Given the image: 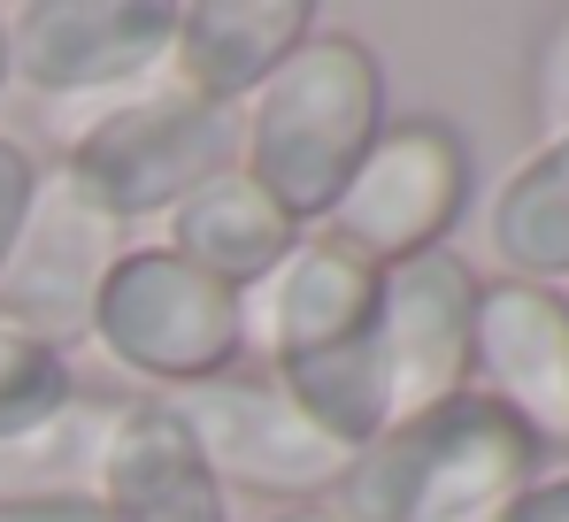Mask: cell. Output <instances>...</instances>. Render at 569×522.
Segmentation results:
<instances>
[{"label":"cell","mask_w":569,"mask_h":522,"mask_svg":"<svg viewBox=\"0 0 569 522\" xmlns=\"http://www.w3.org/2000/svg\"><path fill=\"white\" fill-rule=\"evenodd\" d=\"M154 400L178 408V423L192 431L208 476H216V492L223 500H262L270 515L278 508H331V492L355 461L347 445H331L316 431L284 400L278 377L254 369V361H239L208 384H186V392H154Z\"/></svg>","instance_id":"8992f818"},{"label":"cell","mask_w":569,"mask_h":522,"mask_svg":"<svg viewBox=\"0 0 569 522\" xmlns=\"http://www.w3.org/2000/svg\"><path fill=\"white\" fill-rule=\"evenodd\" d=\"M562 300H569V292H562Z\"/></svg>","instance_id":"cb8c5ba5"},{"label":"cell","mask_w":569,"mask_h":522,"mask_svg":"<svg viewBox=\"0 0 569 522\" xmlns=\"http://www.w3.org/2000/svg\"><path fill=\"white\" fill-rule=\"evenodd\" d=\"M470 392H485L539 453H569V300L500 277L477 292Z\"/></svg>","instance_id":"30bf717a"},{"label":"cell","mask_w":569,"mask_h":522,"mask_svg":"<svg viewBox=\"0 0 569 522\" xmlns=\"http://www.w3.org/2000/svg\"><path fill=\"white\" fill-rule=\"evenodd\" d=\"M116 423V400H70L54 423H39L31 438L0 445V500H39V492H93L100 438Z\"/></svg>","instance_id":"2e32d148"},{"label":"cell","mask_w":569,"mask_h":522,"mask_svg":"<svg viewBox=\"0 0 569 522\" xmlns=\"http://www.w3.org/2000/svg\"><path fill=\"white\" fill-rule=\"evenodd\" d=\"M477 277L455 247L416 261H392L378 284V347H385V400L392 423L470 392V347H477ZM385 423V431H392Z\"/></svg>","instance_id":"9c48e42d"},{"label":"cell","mask_w":569,"mask_h":522,"mask_svg":"<svg viewBox=\"0 0 569 522\" xmlns=\"http://www.w3.org/2000/svg\"><path fill=\"white\" fill-rule=\"evenodd\" d=\"M492 254L523 284H569V139L531 147V162L492 192Z\"/></svg>","instance_id":"9a60e30c"},{"label":"cell","mask_w":569,"mask_h":522,"mask_svg":"<svg viewBox=\"0 0 569 522\" xmlns=\"http://www.w3.org/2000/svg\"><path fill=\"white\" fill-rule=\"evenodd\" d=\"M170 0H23L8 16V78L47 100L131 92L170 62Z\"/></svg>","instance_id":"ba28073f"},{"label":"cell","mask_w":569,"mask_h":522,"mask_svg":"<svg viewBox=\"0 0 569 522\" xmlns=\"http://www.w3.org/2000/svg\"><path fill=\"white\" fill-rule=\"evenodd\" d=\"M93 500L108 522H231V500L216 492L192 431L170 400H116V423L100 438Z\"/></svg>","instance_id":"8fae6325"},{"label":"cell","mask_w":569,"mask_h":522,"mask_svg":"<svg viewBox=\"0 0 569 522\" xmlns=\"http://www.w3.org/2000/svg\"><path fill=\"white\" fill-rule=\"evenodd\" d=\"M308 39H316V8L308 0H192V8H178L162 70H170L178 92L247 108Z\"/></svg>","instance_id":"4fadbf2b"},{"label":"cell","mask_w":569,"mask_h":522,"mask_svg":"<svg viewBox=\"0 0 569 522\" xmlns=\"http://www.w3.org/2000/svg\"><path fill=\"white\" fill-rule=\"evenodd\" d=\"M523 92H531V131H539V147L569 139V8L539 23V39H531V70H523Z\"/></svg>","instance_id":"ac0fdd59"},{"label":"cell","mask_w":569,"mask_h":522,"mask_svg":"<svg viewBox=\"0 0 569 522\" xmlns=\"http://www.w3.org/2000/svg\"><path fill=\"white\" fill-rule=\"evenodd\" d=\"M108 261H116V223H100L62 177L39 184V208L0 269V315L70 347V331H86V308H93Z\"/></svg>","instance_id":"7c38bea8"},{"label":"cell","mask_w":569,"mask_h":522,"mask_svg":"<svg viewBox=\"0 0 569 522\" xmlns=\"http://www.w3.org/2000/svg\"><path fill=\"white\" fill-rule=\"evenodd\" d=\"M0 92H8V16H0Z\"/></svg>","instance_id":"603a6c76"},{"label":"cell","mask_w":569,"mask_h":522,"mask_svg":"<svg viewBox=\"0 0 569 522\" xmlns=\"http://www.w3.org/2000/svg\"><path fill=\"white\" fill-rule=\"evenodd\" d=\"M0 522H108L93 492H39V500H0Z\"/></svg>","instance_id":"ffe728a7"},{"label":"cell","mask_w":569,"mask_h":522,"mask_svg":"<svg viewBox=\"0 0 569 522\" xmlns=\"http://www.w3.org/2000/svg\"><path fill=\"white\" fill-rule=\"evenodd\" d=\"M93 339L123 377L154 392H186L247 361V300L216 277H200L170 247H116L86 308Z\"/></svg>","instance_id":"5b68a950"},{"label":"cell","mask_w":569,"mask_h":522,"mask_svg":"<svg viewBox=\"0 0 569 522\" xmlns=\"http://www.w3.org/2000/svg\"><path fill=\"white\" fill-rule=\"evenodd\" d=\"M470 139L439 116H392L378 147L362 154V170L347 177L339 208H331V239H347L362 261H416L439 254L470 208Z\"/></svg>","instance_id":"52a82bcc"},{"label":"cell","mask_w":569,"mask_h":522,"mask_svg":"<svg viewBox=\"0 0 569 522\" xmlns=\"http://www.w3.org/2000/svg\"><path fill=\"white\" fill-rule=\"evenodd\" d=\"M223 170H239V108L178 86H147L100 108L62 154V184L116 231L186 208Z\"/></svg>","instance_id":"277c9868"},{"label":"cell","mask_w":569,"mask_h":522,"mask_svg":"<svg viewBox=\"0 0 569 522\" xmlns=\"http://www.w3.org/2000/svg\"><path fill=\"white\" fill-rule=\"evenodd\" d=\"M262 522H339L331 508H278V515H262Z\"/></svg>","instance_id":"7402d4cb"},{"label":"cell","mask_w":569,"mask_h":522,"mask_svg":"<svg viewBox=\"0 0 569 522\" xmlns=\"http://www.w3.org/2000/svg\"><path fill=\"white\" fill-rule=\"evenodd\" d=\"M539 445L485 392H455L408 423L378 431L339 476V522H508L539 484Z\"/></svg>","instance_id":"3957f363"},{"label":"cell","mask_w":569,"mask_h":522,"mask_svg":"<svg viewBox=\"0 0 569 522\" xmlns=\"http://www.w3.org/2000/svg\"><path fill=\"white\" fill-rule=\"evenodd\" d=\"M378 284H385L378 261H362L331 231H308L262 284L239 292L247 300V361L270 369L284 384V400L347 453H362L392 423Z\"/></svg>","instance_id":"6da1fadb"},{"label":"cell","mask_w":569,"mask_h":522,"mask_svg":"<svg viewBox=\"0 0 569 522\" xmlns=\"http://www.w3.org/2000/svg\"><path fill=\"white\" fill-rule=\"evenodd\" d=\"M385 62L362 31H323L239 108V170L254 177L300 231H323L347 177L378 147Z\"/></svg>","instance_id":"7a4b0ae2"},{"label":"cell","mask_w":569,"mask_h":522,"mask_svg":"<svg viewBox=\"0 0 569 522\" xmlns=\"http://www.w3.org/2000/svg\"><path fill=\"white\" fill-rule=\"evenodd\" d=\"M300 239H308V231L284 215L254 177L223 170V177H208L186 208H170V239H162V247H170L178 261H192L200 277L247 292V284H262Z\"/></svg>","instance_id":"5bb4252c"},{"label":"cell","mask_w":569,"mask_h":522,"mask_svg":"<svg viewBox=\"0 0 569 522\" xmlns=\"http://www.w3.org/2000/svg\"><path fill=\"white\" fill-rule=\"evenodd\" d=\"M39 154L23 147V139H8L0 131V269L16 254V239H23V223H31V208H39Z\"/></svg>","instance_id":"d6986e66"},{"label":"cell","mask_w":569,"mask_h":522,"mask_svg":"<svg viewBox=\"0 0 569 522\" xmlns=\"http://www.w3.org/2000/svg\"><path fill=\"white\" fill-rule=\"evenodd\" d=\"M78 400V361L62 339H39L23 323L0 315V445L31 438Z\"/></svg>","instance_id":"e0dca14e"},{"label":"cell","mask_w":569,"mask_h":522,"mask_svg":"<svg viewBox=\"0 0 569 522\" xmlns=\"http://www.w3.org/2000/svg\"><path fill=\"white\" fill-rule=\"evenodd\" d=\"M508 522H569V476H539V484L508 508Z\"/></svg>","instance_id":"44dd1931"}]
</instances>
